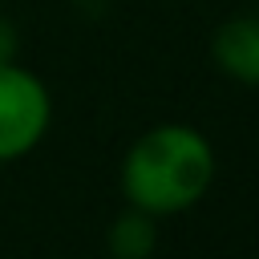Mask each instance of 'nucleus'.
<instances>
[{
	"instance_id": "nucleus-1",
	"label": "nucleus",
	"mask_w": 259,
	"mask_h": 259,
	"mask_svg": "<svg viewBox=\"0 0 259 259\" xmlns=\"http://www.w3.org/2000/svg\"><path fill=\"white\" fill-rule=\"evenodd\" d=\"M219 174L214 142L190 121L146 125L117 162V190L125 206H138L154 219H174L194 210Z\"/></svg>"
},
{
	"instance_id": "nucleus-2",
	"label": "nucleus",
	"mask_w": 259,
	"mask_h": 259,
	"mask_svg": "<svg viewBox=\"0 0 259 259\" xmlns=\"http://www.w3.org/2000/svg\"><path fill=\"white\" fill-rule=\"evenodd\" d=\"M53 130V93L40 73L0 57V166L28 158Z\"/></svg>"
},
{
	"instance_id": "nucleus-3",
	"label": "nucleus",
	"mask_w": 259,
	"mask_h": 259,
	"mask_svg": "<svg viewBox=\"0 0 259 259\" xmlns=\"http://www.w3.org/2000/svg\"><path fill=\"white\" fill-rule=\"evenodd\" d=\"M210 61L235 85L259 89V12H235L210 32Z\"/></svg>"
},
{
	"instance_id": "nucleus-4",
	"label": "nucleus",
	"mask_w": 259,
	"mask_h": 259,
	"mask_svg": "<svg viewBox=\"0 0 259 259\" xmlns=\"http://www.w3.org/2000/svg\"><path fill=\"white\" fill-rule=\"evenodd\" d=\"M158 247H162V219H154L138 206H121L105 227L109 259H154Z\"/></svg>"
}]
</instances>
